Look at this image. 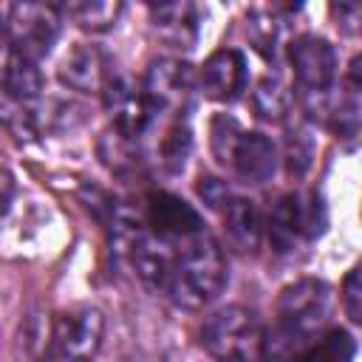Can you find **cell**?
Instances as JSON below:
<instances>
[{
  "label": "cell",
  "instance_id": "obj_1",
  "mask_svg": "<svg viewBox=\"0 0 362 362\" xmlns=\"http://www.w3.org/2000/svg\"><path fill=\"white\" fill-rule=\"evenodd\" d=\"M331 311V288L322 280L305 277L286 286L277 297V320L266 334L263 356L269 362H297L303 351L322 334Z\"/></svg>",
  "mask_w": 362,
  "mask_h": 362
},
{
  "label": "cell",
  "instance_id": "obj_2",
  "mask_svg": "<svg viewBox=\"0 0 362 362\" xmlns=\"http://www.w3.org/2000/svg\"><path fill=\"white\" fill-rule=\"evenodd\" d=\"M226 283V260L218 240L204 232L178 246L164 294L184 311L209 305Z\"/></svg>",
  "mask_w": 362,
  "mask_h": 362
},
{
  "label": "cell",
  "instance_id": "obj_3",
  "mask_svg": "<svg viewBox=\"0 0 362 362\" xmlns=\"http://www.w3.org/2000/svg\"><path fill=\"white\" fill-rule=\"evenodd\" d=\"M201 345L215 362H257L266 348V334L252 308L226 305L201 325Z\"/></svg>",
  "mask_w": 362,
  "mask_h": 362
},
{
  "label": "cell",
  "instance_id": "obj_4",
  "mask_svg": "<svg viewBox=\"0 0 362 362\" xmlns=\"http://www.w3.org/2000/svg\"><path fill=\"white\" fill-rule=\"evenodd\" d=\"M325 229V209L314 192L283 195L269 221V238L277 252H294L297 246L314 240Z\"/></svg>",
  "mask_w": 362,
  "mask_h": 362
},
{
  "label": "cell",
  "instance_id": "obj_5",
  "mask_svg": "<svg viewBox=\"0 0 362 362\" xmlns=\"http://www.w3.org/2000/svg\"><path fill=\"white\" fill-rule=\"evenodd\" d=\"M105 342V317L99 308L79 305L54 317L51 351L62 362H93Z\"/></svg>",
  "mask_w": 362,
  "mask_h": 362
},
{
  "label": "cell",
  "instance_id": "obj_6",
  "mask_svg": "<svg viewBox=\"0 0 362 362\" xmlns=\"http://www.w3.org/2000/svg\"><path fill=\"white\" fill-rule=\"evenodd\" d=\"M59 37V11L57 6L40 3H14L6 6V40L8 51H17L28 59H40L51 51Z\"/></svg>",
  "mask_w": 362,
  "mask_h": 362
},
{
  "label": "cell",
  "instance_id": "obj_7",
  "mask_svg": "<svg viewBox=\"0 0 362 362\" xmlns=\"http://www.w3.org/2000/svg\"><path fill=\"white\" fill-rule=\"evenodd\" d=\"M144 226L156 238H161L167 243H175V246L178 243H187V240H192V238H198V235L206 232L201 215L187 201H181L173 192H161V189L147 195Z\"/></svg>",
  "mask_w": 362,
  "mask_h": 362
},
{
  "label": "cell",
  "instance_id": "obj_8",
  "mask_svg": "<svg viewBox=\"0 0 362 362\" xmlns=\"http://www.w3.org/2000/svg\"><path fill=\"white\" fill-rule=\"evenodd\" d=\"M288 62L294 71V79L311 90V93H322L331 82H334V71H337V54L331 48L328 40L317 37V34H303L288 45Z\"/></svg>",
  "mask_w": 362,
  "mask_h": 362
},
{
  "label": "cell",
  "instance_id": "obj_9",
  "mask_svg": "<svg viewBox=\"0 0 362 362\" xmlns=\"http://www.w3.org/2000/svg\"><path fill=\"white\" fill-rule=\"evenodd\" d=\"M59 79L79 93H105L116 76L107 54L99 45L76 42L59 62Z\"/></svg>",
  "mask_w": 362,
  "mask_h": 362
},
{
  "label": "cell",
  "instance_id": "obj_10",
  "mask_svg": "<svg viewBox=\"0 0 362 362\" xmlns=\"http://www.w3.org/2000/svg\"><path fill=\"white\" fill-rule=\"evenodd\" d=\"M201 90L215 102H232L246 88V59L235 48H221L206 57L198 74Z\"/></svg>",
  "mask_w": 362,
  "mask_h": 362
},
{
  "label": "cell",
  "instance_id": "obj_11",
  "mask_svg": "<svg viewBox=\"0 0 362 362\" xmlns=\"http://www.w3.org/2000/svg\"><path fill=\"white\" fill-rule=\"evenodd\" d=\"M226 164L243 184H263L277 170V150L263 133H240Z\"/></svg>",
  "mask_w": 362,
  "mask_h": 362
},
{
  "label": "cell",
  "instance_id": "obj_12",
  "mask_svg": "<svg viewBox=\"0 0 362 362\" xmlns=\"http://www.w3.org/2000/svg\"><path fill=\"white\" fill-rule=\"evenodd\" d=\"M189 88H192V74L178 59H156V62H150V68L144 74V85H141V90L156 102L158 110L181 105L187 99Z\"/></svg>",
  "mask_w": 362,
  "mask_h": 362
},
{
  "label": "cell",
  "instance_id": "obj_13",
  "mask_svg": "<svg viewBox=\"0 0 362 362\" xmlns=\"http://www.w3.org/2000/svg\"><path fill=\"white\" fill-rule=\"evenodd\" d=\"M153 28L158 37L173 48H189L198 34V17L195 6L189 3H158L150 8Z\"/></svg>",
  "mask_w": 362,
  "mask_h": 362
},
{
  "label": "cell",
  "instance_id": "obj_14",
  "mask_svg": "<svg viewBox=\"0 0 362 362\" xmlns=\"http://www.w3.org/2000/svg\"><path fill=\"white\" fill-rule=\"evenodd\" d=\"M3 90H6V99L17 102V105H25V102L37 99L40 90H42V74H40L37 62L17 54V51H6Z\"/></svg>",
  "mask_w": 362,
  "mask_h": 362
},
{
  "label": "cell",
  "instance_id": "obj_15",
  "mask_svg": "<svg viewBox=\"0 0 362 362\" xmlns=\"http://www.w3.org/2000/svg\"><path fill=\"white\" fill-rule=\"evenodd\" d=\"M221 218H223V229H226L229 240L238 249H243V252L257 249V240H260V215H257V206L249 198H229L221 206Z\"/></svg>",
  "mask_w": 362,
  "mask_h": 362
},
{
  "label": "cell",
  "instance_id": "obj_16",
  "mask_svg": "<svg viewBox=\"0 0 362 362\" xmlns=\"http://www.w3.org/2000/svg\"><path fill=\"white\" fill-rule=\"evenodd\" d=\"M122 3H110V0H79V3H62L57 6L59 17H68L71 23H76L82 31H107L116 25V20L122 17Z\"/></svg>",
  "mask_w": 362,
  "mask_h": 362
},
{
  "label": "cell",
  "instance_id": "obj_17",
  "mask_svg": "<svg viewBox=\"0 0 362 362\" xmlns=\"http://www.w3.org/2000/svg\"><path fill=\"white\" fill-rule=\"evenodd\" d=\"M252 110L257 113V119L263 122H283L291 113V96L286 90V85L277 76H263L255 82L252 90Z\"/></svg>",
  "mask_w": 362,
  "mask_h": 362
},
{
  "label": "cell",
  "instance_id": "obj_18",
  "mask_svg": "<svg viewBox=\"0 0 362 362\" xmlns=\"http://www.w3.org/2000/svg\"><path fill=\"white\" fill-rule=\"evenodd\" d=\"M356 342L345 328H328L322 331L297 362H354Z\"/></svg>",
  "mask_w": 362,
  "mask_h": 362
},
{
  "label": "cell",
  "instance_id": "obj_19",
  "mask_svg": "<svg viewBox=\"0 0 362 362\" xmlns=\"http://www.w3.org/2000/svg\"><path fill=\"white\" fill-rule=\"evenodd\" d=\"M189 147H192V136H189V127L187 122L178 116L161 136V164L170 170V173H181L184 164H187V156H189Z\"/></svg>",
  "mask_w": 362,
  "mask_h": 362
},
{
  "label": "cell",
  "instance_id": "obj_20",
  "mask_svg": "<svg viewBox=\"0 0 362 362\" xmlns=\"http://www.w3.org/2000/svg\"><path fill=\"white\" fill-rule=\"evenodd\" d=\"M249 40L255 42V48L263 57H274V45H277V20L272 17V11H252L249 14Z\"/></svg>",
  "mask_w": 362,
  "mask_h": 362
},
{
  "label": "cell",
  "instance_id": "obj_21",
  "mask_svg": "<svg viewBox=\"0 0 362 362\" xmlns=\"http://www.w3.org/2000/svg\"><path fill=\"white\" fill-rule=\"evenodd\" d=\"M240 133H243L240 124L235 119H229V116H218L212 122V130H209L212 139L209 141H212V153H215V158L221 164H226V158H229V153H232V147H235V141H238Z\"/></svg>",
  "mask_w": 362,
  "mask_h": 362
},
{
  "label": "cell",
  "instance_id": "obj_22",
  "mask_svg": "<svg viewBox=\"0 0 362 362\" xmlns=\"http://www.w3.org/2000/svg\"><path fill=\"white\" fill-rule=\"evenodd\" d=\"M342 303H345V311L348 317L362 328V266L351 269L345 274V283H342Z\"/></svg>",
  "mask_w": 362,
  "mask_h": 362
},
{
  "label": "cell",
  "instance_id": "obj_23",
  "mask_svg": "<svg viewBox=\"0 0 362 362\" xmlns=\"http://www.w3.org/2000/svg\"><path fill=\"white\" fill-rule=\"evenodd\" d=\"M311 153H314V144L305 130H297L288 136V170L291 173H303L311 164Z\"/></svg>",
  "mask_w": 362,
  "mask_h": 362
},
{
  "label": "cell",
  "instance_id": "obj_24",
  "mask_svg": "<svg viewBox=\"0 0 362 362\" xmlns=\"http://www.w3.org/2000/svg\"><path fill=\"white\" fill-rule=\"evenodd\" d=\"M331 14L337 17V25L348 34H362V3H339L331 6Z\"/></svg>",
  "mask_w": 362,
  "mask_h": 362
},
{
  "label": "cell",
  "instance_id": "obj_25",
  "mask_svg": "<svg viewBox=\"0 0 362 362\" xmlns=\"http://www.w3.org/2000/svg\"><path fill=\"white\" fill-rule=\"evenodd\" d=\"M198 195L204 198V204H209V206H215V209H221L232 195L226 192V187L218 181V178H201V184H198Z\"/></svg>",
  "mask_w": 362,
  "mask_h": 362
},
{
  "label": "cell",
  "instance_id": "obj_26",
  "mask_svg": "<svg viewBox=\"0 0 362 362\" xmlns=\"http://www.w3.org/2000/svg\"><path fill=\"white\" fill-rule=\"evenodd\" d=\"M348 79H351V85H354L356 90H362V54H356V57L351 59V65H348Z\"/></svg>",
  "mask_w": 362,
  "mask_h": 362
},
{
  "label": "cell",
  "instance_id": "obj_27",
  "mask_svg": "<svg viewBox=\"0 0 362 362\" xmlns=\"http://www.w3.org/2000/svg\"><path fill=\"white\" fill-rule=\"evenodd\" d=\"M54 356H57V354H54V351L48 348V351H45V354H42V356H40L37 362H54Z\"/></svg>",
  "mask_w": 362,
  "mask_h": 362
}]
</instances>
